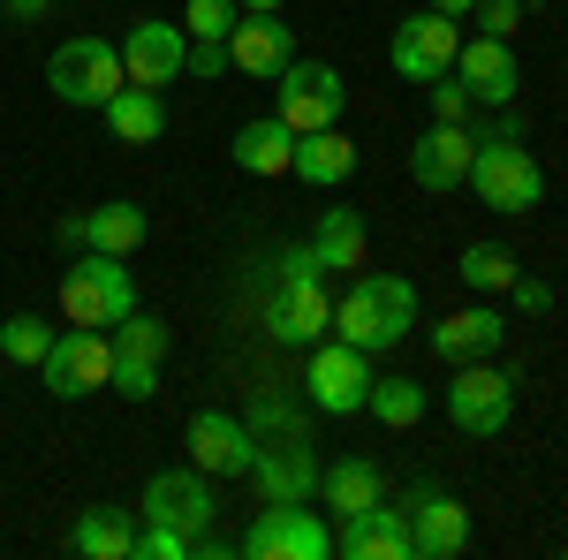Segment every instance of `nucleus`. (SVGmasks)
I'll use <instances>...</instances> for the list:
<instances>
[{"mask_svg":"<svg viewBox=\"0 0 568 560\" xmlns=\"http://www.w3.org/2000/svg\"><path fill=\"white\" fill-rule=\"evenodd\" d=\"M470 16L485 23V39H516V23H524V0H478Z\"/></svg>","mask_w":568,"mask_h":560,"instance_id":"nucleus-37","label":"nucleus"},{"mask_svg":"<svg viewBox=\"0 0 568 560\" xmlns=\"http://www.w3.org/2000/svg\"><path fill=\"white\" fill-rule=\"evenodd\" d=\"M45 348H53V326H45V318H31V310L0 318V356H8V364H31V371H39Z\"/></svg>","mask_w":568,"mask_h":560,"instance_id":"nucleus-31","label":"nucleus"},{"mask_svg":"<svg viewBox=\"0 0 568 560\" xmlns=\"http://www.w3.org/2000/svg\"><path fill=\"white\" fill-rule=\"evenodd\" d=\"M447 417H455V431H470V439L508 431V417H516V371H500L493 356L455 364V379H447Z\"/></svg>","mask_w":568,"mask_h":560,"instance_id":"nucleus-8","label":"nucleus"},{"mask_svg":"<svg viewBox=\"0 0 568 560\" xmlns=\"http://www.w3.org/2000/svg\"><path fill=\"white\" fill-rule=\"evenodd\" d=\"M265 334L281 348H311L334 334V303H326V281L318 273H281L265 288Z\"/></svg>","mask_w":568,"mask_h":560,"instance_id":"nucleus-11","label":"nucleus"},{"mask_svg":"<svg viewBox=\"0 0 568 560\" xmlns=\"http://www.w3.org/2000/svg\"><path fill=\"white\" fill-rule=\"evenodd\" d=\"M288 174H304V182H318V190H342V182L356 174V136H342V122L296 136V167Z\"/></svg>","mask_w":568,"mask_h":560,"instance_id":"nucleus-26","label":"nucleus"},{"mask_svg":"<svg viewBox=\"0 0 568 560\" xmlns=\"http://www.w3.org/2000/svg\"><path fill=\"white\" fill-rule=\"evenodd\" d=\"M455 77L470 84V99L478 106H508L516 99V84H524V69H516V53H508V39H463V53H455Z\"/></svg>","mask_w":568,"mask_h":560,"instance_id":"nucleus-21","label":"nucleus"},{"mask_svg":"<svg viewBox=\"0 0 568 560\" xmlns=\"http://www.w3.org/2000/svg\"><path fill=\"white\" fill-rule=\"evenodd\" d=\"M304 394H311L318 417H364V401H372V356L349 348L342 334H334V342H311Z\"/></svg>","mask_w":568,"mask_h":560,"instance_id":"nucleus-7","label":"nucleus"},{"mask_svg":"<svg viewBox=\"0 0 568 560\" xmlns=\"http://www.w3.org/2000/svg\"><path fill=\"white\" fill-rule=\"evenodd\" d=\"M251 485H258V500H318V455H311L304 431H281V439H258V455H251Z\"/></svg>","mask_w":568,"mask_h":560,"instance_id":"nucleus-16","label":"nucleus"},{"mask_svg":"<svg viewBox=\"0 0 568 560\" xmlns=\"http://www.w3.org/2000/svg\"><path fill=\"white\" fill-rule=\"evenodd\" d=\"M251 455H258V431L243 425V417H227V409H197L190 417V462L205 477H243Z\"/></svg>","mask_w":568,"mask_h":560,"instance_id":"nucleus-17","label":"nucleus"},{"mask_svg":"<svg viewBox=\"0 0 568 560\" xmlns=\"http://www.w3.org/2000/svg\"><path fill=\"white\" fill-rule=\"evenodd\" d=\"M39 379H45V394H61V401L99 394L114 379V334H106V326H69V334H53Z\"/></svg>","mask_w":568,"mask_h":560,"instance_id":"nucleus-9","label":"nucleus"},{"mask_svg":"<svg viewBox=\"0 0 568 560\" xmlns=\"http://www.w3.org/2000/svg\"><path fill=\"white\" fill-rule=\"evenodd\" d=\"M61 251H106V258H136L144 251V235H152V220L144 205L130 197H114V205H91V213H61Z\"/></svg>","mask_w":568,"mask_h":560,"instance_id":"nucleus-14","label":"nucleus"},{"mask_svg":"<svg viewBox=\"0 0 568 560\" xmlns=\"http://www.w3.org/2000/svg\"><path fill=\"white\" fill-rule=\"evenodd\" d=\"M136 516L144 522H168V530H213V516H220V500H213V477L197 470H160L152 485H144V500H136Z\"/></svg>","mask_w":568,"mask_h":560,"instance_id":"nucleus-15","label":"nucleus"},{"mask_svg":"<svg viewBox=\"0 0 568 560\" xmlns=\"http://www.w3.org/2000/svg\"><path fill=\"white\" fill-rule=\"evenodd\" d=\"M402 516H409V546L425 560H455L470 553V508L447 492V485H409V500H402Z\"/></svg>","mask_w":568,"mask_h":560,"instance_id":"nucleus-13","label":"nucleus"},{"mask_svg":"<svg viewBox=\"0 0 568 560\" xmlns=\"http://www.w3.org/2000/svg\"><path fill=\"white\" fill-rule=\"evenodd\" d=\"M122 77H130V84H152V91L182 84V77H190V31H182V23H160V16L130 23V31H122Z\"/></svg>","mask_w":568,"mask_h":560,"instance_id":"nucleus-12","label":"nucleus"},{"mask_svg":"<svg viewBox=\"0 0 568 560\" xmlns=\"http://www.w3.org/2000/svg\"><path fill=\"white\" fill-rule=\"evenodd\" d=\"M106 387H122L130 401H152V394H160V364H152V356H122V348H114V379H106Z\"/></svg>","mask_w":568,"mask_h":560,"instance_id":"nucleus-34","label":"nucleus"},{"mask_svg":"<svg viewBox=\"0 0 568 560\" xmlns=\"http://www.w3.org/2000/svg\"><path fill=\"white\" fill-rule=\"evenodd\" d=\"M235 23H243L235 0H190V8H182V31H190V39H227Z\"/></svg>","mask_w":568,"mask_h":560,"instance_id":"nucleus-33","label":"nucleus"},{"mask_svg":"<svg viewBox=\"0 0 568 560\" xmlns=\"http://www.w3.org/2000/svg\"><path fill=\"white\" fill-rule=\"evenodd\" d=\"M455 273H463V281H470L478 296H493V288H508V281H516L524 265H516V251H508V243H470V251L455 258Z\"/></svg>","mask_w":568,"mask_h":560,"instance_id":"nucleus-30","label":"nucleus"},{"mask_svg":"<svg viewBox=\"0 0 568 560\" xmlns=\"http://www.w3.org/2000/svg\"><path fill=\"white\" fill-rule=\"evenodd\" d=\"M45 84L61 91V106H106V99L130 84V77H122V53H114L106 39L77 31V39L53 45V61H45Z\"/></svg>","mask_w":568,"mask_h":560,"instance_id":"nucleus-5","label":"nucleus"},{"mask_svg":"<svg viewBox=\"0 0 568 560\" xmlns=\"http://www.w3.org/2000/svg\"><path fill=\"white\" fill-rule=\"evenodd\" d=\"M69 553L84 560H130L136 553V522L122 508H84V516L69 522Z\"/></svg>","mask_w":568,"mask_h":560,"instance_id":"nucleus-28","label":"nucleus"},{"mask_svg":"<svg viewBox=\"0 0 568 560\" xmlns=\"http://www.w3.org/2000/svg\"><path fill=\"white\" fill-rule=\"evenodd\" d=\"M417 326V288L402 273H356V288L334 303V334L364 356H387V348L409 342Z\"/></svg>","mask_w":568,"mask_h":560,"instance_id":"nucleus-1","label":"nucleus"},{"mask_svg":"<svg viewBox=\"0 0 568 560\" xmlns=\"http://www.w3.org/2000/svg\"><path fill=\"white\" fill-rule=\"evenodd\" d=\"M106 334H114L122 356H152V364L168 356V318H152V310H130V318H122V326H106Z\"/></svg>","mask_w":568,"mask_h":560,"instance_id":"nucleus-32","label":"nucleus"},{"mask_svg":"<svg viewBox=\"0 0 568 560\" xmlns=\"http://www.w3.org/2000/svg\"><path fill=\"white\" fill-rule=\"evenodd\" d=\"M470 160H478V130L470 122H433V130L409 144V174L425 190H463L470 182Z\"/></svg>","mask_w":568,"mask_h":560,"instance_id":"nucleus-18","label":"nucleus"},{"mask_svg":"<svg viewBox=\"0 0 568 560\" xmlns=\"http://www.w3.org/2000/svg\"><path fill=\"white\" fill-rule=\"evenodd\" d=\"M364 409L387 431H409L425 417V379H372V401H364Z\"/></svg>","mask_w":568,"mask_h":560,"instance_id":"nucleus-29","label":"nucleus"},{"mask_svg":"<svg viewBox=\"0 0 568 560\" xmlns=\"http://www.w3.org/2000/svg\"><path fill=\"white\" fill-rule=\"evenodd\" d=\"M0 8H8L16 23H39V16H45V8H53V0H0Z\"/></svg>","mask_w":568,"mask_h":560,"instance_id":"nucleus-40","label":"nucleus"},{"mask_svg":"<svg viewBox=\"0 0 568 560\" xmlns=\"http://www.w3.org/2000/svg\"><path fill=\"white\" fill-rule=\"evenodd\" d=\"M425 8H439V16H455V23H463V16H470L478 0H425Z\"/></svg>","mask_w":568,"mask_h":560,"instance_id":"nucleus-41","label":"nucleus"},{"mask_svg":"<svg viewBox=\"0 0 568 560\" xmlns=\"http://www.w3.org/2000/svg\"><path fill=\"white\" fill-rule=\"evenodd\" d=\"M190 77H227V39H190Z\"/></svg>","mask_w":568,"mask_h":560,"instance_id":"nucleus-39","label":"nucleus"},{"mask_svg":"<svg viewBox=\"0 0 568 560\" xmlns=\"http://www.w3.org/2000/svg\"><path fill=\"white\" fill-rule=\"evenodd\" d=\"M334 553L342 560H417V546H409V516L402 508H356V516H342V530H334Z\"/></svg>","mask_w":568,"mask_h":560,"instance_id":"nucleus-19","label":"nucleus"},{"mask_svg":"<svg viewBox=\"0 0 568 560\" xmlns=\"http://www.w3.org/2000/svg\"><path fill=\"white\" fill-rule=\"evenodd\" d=\"M478 114V99H470V84L447 69V77H433V122H470Z\"/></svg>","mask_w":568,"mask_h":560,"instance_id":"nucleus-36","label":"nucleus"},{"mask_svg":"<svg viewBox=\"0 0 568 560\" xmlns=\"http://www.w3.org/2000/svg\"><path fill=\"white\" fill-rule=\"evenodd\" d=\"M227 152H235V167H243V174H288V167H296V130H288L281 114H258V122L235 130Z\"/></svg>","mask_w":568,"mask_h":560,"instance_id":"nucleus-23","label":"nucleus"},{"mask_svg":"<svg viewBox=\"0 0 568 560\" xmlns=\"http://www.w3.org/2000/svg\"><path fill=\"white\" fill-rule=\"evenodd\" d=\"M288 61H296V31H288L281 16H243V23L227 31V69H243V77H258V84H273Z\"/></svg>","mask_w":568,"mask_h":560,"instance_id":"nucleus-20","label":"nucleus"},{"mask_svg":"<svg viewBox=\"0 0 568 560\" xmlns=\"http://www.w3.org/2000/svg\"><path fill=\"white\" fill-rule=\"evenodd\" d=\"M130 310H136L130 258H106V251H77V265L61 273V318H69V326H122Z\"/></svg>","mask_w":568,"mask_h":560,"instance_id":"nucleus-3","label":"nucleus"},{"mask_svg":"<svg viewBox=\"0 0 568 560\" xmlns=\"http://www.w3.org/2000/svg\"><path fill=\"white\" fill-rule=\"evenodd\" d=\"M99 114H106V130L122 136V144H160V136H168V99L152 84H122Z\"/></svg>","mask_w":568,"mask_h":560,"instance_id":"nucleus-25","label":"nucleus"},{"mask_svg":"<svg viewBox=\"0 0 568 560\" xmlns=\"http://www.w3.org/2000/svg\"><path fill=\"white\" fill-rule=\"evenodd\" d=\"M273 114H281L296 136L334 130V122L349 114V84H342V69H334V61H304V53H296V61L273 77Z\"/></svg>","mask_w":568,"mask_h":560,"instance_id":"nucleus-4","label":"nucleus"},{"mask_svg":"<svg viewBox=\"0 0 568 560\" xmlns=\"http://www.w3.org/2000/svg\"><path fill=\"white\" fill-rule=\"evenodd\" d=\"M235 553H251V560H326L334 553V530L311 516V500H265L258 522L235 538Z\"/></svg>","mask_w":568,"mask_h":560,"instance_id":"nucleus-6","label":"nucleus"},{"mask_svg":"<svg viewBox=\"0 0 568 560\" xmlns=\"http://www.w3.org/2000/svg\"><path fill=\"white\" fill-rule=\"evenodd\" d=\"M318 500H326L334 516L379 508V500H387V477H379V462H364V455H342V462L318 470Z\"/></svg>","mask_w":568,"mask_h":560,"instance_id":"nucleus-24","label":"nucleus"},{"mask_svg":"<svg viewBox=\"0 0 568 560\" xmlns=\"http://www.w3.org/2000/svg\"><path fill=\"white\" fill-rule=\"evenodd\" d=\"M508 296H516V310H524V318H546V310H554V281L516 273V281H508Z\"/></svg>","mask_w":568,"mask_h":560,"instance_id":"nucleus-38","label":"nucleus"},{"mask_svg":"<svg viewBox=\"0 0 568 560\" xmlns=\"http://www.w3.org/2000/svg\"><path fill=\"white\" fill-rule=\"evenodd\" d=\"M311 251H318V265H326V273H364V251H372L364 213L326 205V213H318V235H311Z\"/></svg>","mask_w":568,"mask_h":560,"instance_id":"nucleus-27","label":"nucleus"},{"mask_svg":"<svg viewBox=\"0 0 568 560\" xmlns=\"http://www.w3.org/2000/svg\"><path fill=\"white\" fill-rule=\"evenodd\" d=\"M455 53H463V23L439 16V8H417L409 23H394V39H387V61H394L402 84H433V77H447Z\"/></svg>","mask_w":568,"mask_h":560,"instance_id":"nucleus-10","label":"nucleus"},{"mask_svg":"<svg viewBox=\"0 0 568 560\" xmlns=\"http://www.w3.org/2000/svg\"><path fill=\"white\" fill-rule=\"evenodd\" d=\"M190 553H197L190 530H168V522H144L136 530V560H190Z\"/></svg>","mask_w":568,"mask_h":560,"instance_id":"nucleus-35","label":"nucleus"},{"mask_svg":"<svg viewBox=\"0 0 568 560\" xmlns=\"http://www.w3.org/2000/svg\"><path fill=\"white\" fill-rule=\"evenodd\" d=\"M500 342H508V318H500L493 303L447 310V318L433 326V356H447V364H478V356H500Z\"/></svg>","mask_w":568,"mask_h":560,"instance_id":"nucleus-22","label":"nucleus"},{"mask_svg":"<svg viewBox=\"0 0 568 560\" xmlns=\"http://www.w3.org/2000/svg\"><path fill=\"white\" fill-rule=\"evenodd\" d=\"M470 190H478V205L493 213H538L546 205V167L530 160L524 136H478V160H470Z\"/></svg>","mask_w":568,"mask_h":560,"instance_id":"nucleus-2","label":"nucleus"},{"mask_svg":"<svg viewBox=\"0 0 568 560\" xmlns=\"http://www.w3.org/2000/svg\"><path fill=\"white\" fill-rule=\"evenodd\" d=\"M243 16H281V0H235Z\"/></svg>","mask_w":568,"mask_h":560,"instance_id":"nucleus-42","label":"nucleus"}]
</instances>
